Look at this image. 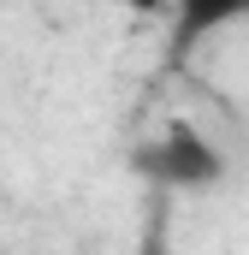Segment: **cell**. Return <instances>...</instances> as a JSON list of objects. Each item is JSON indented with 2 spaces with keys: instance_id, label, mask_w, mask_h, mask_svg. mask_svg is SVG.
I'll return each mask as SVG.
<instances>
[{
  "instance_id": "obj_3",
  "label": "cell",
  "mask_w": 249,
  "mask_h": 255,
  "mask_svg": "<svg viewBox=\"0 0 249 255\" xmlns=\"http://www.w3.org/2000/svg\"><path fill=\"white\" fill-rule=\"evenodd\" d=\"M136 255H172V250H166V238H160V226H148V238H142V250H136Z\"/></svg>"
},
{
  "instance_id": "obj_1",
  "label": "cell",
  "mask_w": 249,
  "mask_h": 255,
  "mask_svg": "<svg viewBox=\"0 0 249 255\" xmlns=\"http://www.w3.org/2000/svg\"><path fill=\"white\" fill-rule=\"evenodd\" d=\"M130 172H136L142 184H154V190H214V184L226 178V154H220L196 125L172 119L160 136L136 142Z\"/></svg>"
},
{
  "instance_id": "obj_2",
  "label": "cell",
  "mask_w": 249,
  "mask_h": 255,
  "mask_svg": "<svg viewBox=\"0 0 249 255\" xmlns=\"http://www.w3.org/2000/svg\"><path fill=\"white\" fill-rule=\"evenodd\" d=\"M166 12H172V54H190L202 36L244 24L249 0H166Z\"/></svg>"
}]
</instances>
